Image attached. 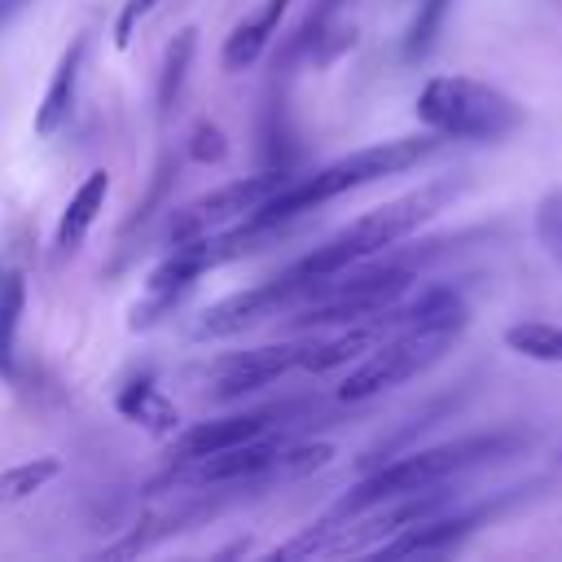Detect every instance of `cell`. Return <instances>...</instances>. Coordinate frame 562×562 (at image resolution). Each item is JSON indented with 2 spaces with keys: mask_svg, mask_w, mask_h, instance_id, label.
<instances>
[{
  "mask_svg": "<svg viewBox=\"0 0 562 562\" xmlns=\"http://www.w3.org/2000/svg\"><path fill=\"white\" fill-rule=\"evenodd\" d=\"M400 321L391 334H382L364 356L360 364L342 378L338 386V400L347 404H360V400H373L391 386H404L408 378L426 373L430 364H439L448 356V347L461 338L470 312H465V299L448 285H435L417 299H400Z\"/></svg>",
  "mask_w": 562,
  "mask_h": 562,
  "instance_id": "cell-1",
  "label": "cell"
},
{
  "mask_svg": "<svg viewBox=\"0 0 562 562\" xmlns=\"http://www.w3.org/2000/svg\"><path fill=\"white\" fill-rule=\"evenodd\" d=\"M443 136L426 132V136H395V140H378V145H364V149H351L334 162H325L321 171L312 176H290L259 211L246 215V224L255 228H268V233H281L290 220L351 193V189H364L373 180H386V176H400V171H413L417 162H426L435 149H439Z\"/></svg>",
  "mask_w": 562,
  "mask_h": 562,
  "instance_id": "cell-2",
  "label": "cell"
},
{
  "mask_svg": "<svg viewBox=\"0 0 562 562\" xmlns=\"http://www.w3.org/2000/svg\"><path fill=\"white\" fill-rule=\"evenodd\" d=\"M457 189H461L457 180H430V184H422V189H413V193H404V198H391V202H382V206L356 215L347 228H338L334 237H325L316 250H307L303 259H294L285 272L299 277L303 290H307V299H312L321 281L338 277V272L351 268V263H364V259H373V255H386L391 246H400L404 237H413L426 220H435V215L448 206V198H452ZM307 299H303V303H307Z\"/></svg>",
  "mask_w": 562,
  "mask_h": 562,
  "instance_id": "cell-3",
  "label": "cell"
},
{
  "mask_svg": "<svg viewBox=\"0 0 562 562\" xmlns=\"http://www.w3.org/2000/svg\"><path fill=\"white\" fill-rule=\"evenodd\" d=\"M514 448H518L514 435H465V439H448V443H435V448H417V452L391 457V461L373 465L329 514H334V518H351V514L373 509V505H382V501L439 487V483H448L452 474L474 470V465H487V461H496V457H505V452H514Z\"/></svg>",
  "mask_w": 562,
  "mask_h": 562,
  "instance_id": "cell-4",
  "label": "cell"
},
{
  "mask_svg": "<svg viewBox=\"0 0 562 562\" xmlns=\"http://www.w3.org/2000/svg\"><path fill=\"white\" fill-rule=\"evenodd\" d=\"M417 119L426 132L448 140H505L527 123V110L470 75H435L417 92Z\"/></svg>",
  "mask_w": 562,
  "mask_h": 562,
  "instance_id": "cell-5",
  "label": "cell"
},
{
  "mask_svg": "<svg viewBox=\"0 0 562 562\" xmlns=\"http://www.w3.org/2000/svg\"><path fill=\"white\" fill-rule=\"evenodd\" d=\"M294 171L290 167H263L259 176H241V180H228L202 198H193L189 206H180L167 224V241H189V237H202V233H215V228H228L237 220H246L250 211H259Z\"/></svg>",
  "mask_w": 562,
  "mask_h": 562,
  "instance_id": "cell-6",
  "label": "cell"
},
{
  "mask_svg": "<svg viewBox=\"0 0 562 562\" xmlns=\"http://www.w3.org/2000/svg\"><path fill=\"white\" fill-rule=\"evenodd\" d=\"M303 299H307L303 281L290 277V272H277V277H268V281H259V285H250V290H237V294L215 299V303L193 321V338L215 342V338L246 334L250 325H259V321L285 312V307H299Z\"/></svg>",
  "mask_w": 562,
  "mask_h": 562,
  "instance_id": "cell-7",
  "label": "cell"
},
{
  "mask_svg": "<svg viewBox=\"0 0 562 562\" xmlns=\"http://www.w3.org/2000/svg\"><path fill=\"white\" fill-rule=\"evenodd\" d=\"M215 268V259H211V250H206V237H189V241H171V255L145 277V290H140V299L132 303V329H149V325H158L162 316H171L184 299H189V290L202 281V272H211Z\"/></svg>",
  "mask_w": 562,
  "mask_h": 562,
  "instance_id": "cell-8",
  "label": "cell"
},
{
  "mask_svg": "<svg viewBox=\"0 0 562 562\" xmlns=\"http://www.w3.org/2000/svg\"><path fill=\"white\" fill-rule=\"evenodd\" d=\"M281 452H285L281 439L255 435L246 443H233V448H220V452H206V457L171 465V479H184V483H198V487H228V483L281 474Z\"/></svg>",
  "mask_w": 562,
  "mask_h": 562,
  "instance_id": "cell-9",
  "label": "cell"
},
{
  "mask_svg": "<svg viewBox=\"0 0 562 562\" xmlns=\"http://www.w3.org/2000/svg\"><path fill=\"white\" fill-rule=\"evenodd\" d=\"M294 413V404H268V408H246V413H228V417H211V422H193L184 430H176L171 439V465L246 443L255 435H268L277 422H285Z\"/></svg>",
  "mask_w": 562,
  "mask_h": 562,
  "instance_id": "cell-10",
  "label": "cell"
},
{
  "mask_svg": "<svg viewBox=\"0 0 562 562\" xmlns=\"http://www.w3.org/2000/svg\"><path fill=\"white\" fill-rule=\"evenodd\" d=\"M303 360V342H268V347H250V351H233L215 364L211 378V400L228 404L241 400L259 386H272L277 378H285L290 369H299Z\"/></svg>",
  "mask_w": 562,
  "mask_h": 562,
  "instance_id": "cell-11",
  "label": "cell"
},
{
  "mask_svg": "<svg viewBox=\"0 0 562 562\" xmlns=\"http://www.w3.org/2000/svg\"><path fill=\"white\" fill-rule=\"evenodd\" d=\"M83 57H88V35H75V40L61 48L57 66H53V79H48V88H44V101L35 105V136H53V132L70 119L75 97H79Z\"/></svg>",
  "mask_w": 562,
  "mask_h": 562,
  "instance_id": "cell-12",
  "label": "cell"
},
{
  "mask_svg": "<svg viewBox=\"0 0 562 562\" xmlns=\"http://www.w3.org/2000/svg\"><path fill=\"white\" fill-rule=\"evenodd\" d=\"M105 198H110V171L105 167H92L83 176V184L70 193L61 220H57V233H53V250L57 255H75L88 237V228L97 224V215L105 211Z\"/></svg>",
  "mask_w": 562,
  "mask_h": 562,
  "instance_id": "cell-13",
  "label": "cell"
},
{
  "mask_svg": "<svg viewBox=\"0 0 562 562\" xmlns=\"http://www.w3.org/2000/svg\"><path fill=\"white\" fill-rule=\"evenodd\" d=\"M290 0H259L224 40V70H246L259 61V53L268 48V40L277 35L281 18H285Z\"/></svg>",
  "mask_w": 562,
  "mask_h": 562,
  "instance_id": "cell-14",
  "label": "cell"
},
{
  "mask_svg": "<svg viewBox=\"0 0 562 562\" xmlns=\"http://www.w3.org/2000/svg\"><path fill=\"white\" fill-rule=\"evenodd\" d=\"M114 408H119L127 422L145 426L149 435H176V430H180V413H176V404L162 395V386H154V378H132V382L114 395Z\"/></svg>",
  "mask_w": 562,
  "mask_h": 562,
  "instance_id": "cell-15",
  "label": "cell"
},
{
  "mask_svg": "<svg viewBox=\"0 0 562 562\" xmlns=\"http://www.w3.org/2000/svg\"><path fill=\"white\" fill-rule=\"evenodd\" d=\"M22 312H26V277L18 268H0V378H13Z\"/></svg>",
  "mask_w": 562,
  "mask_h": 562,
  "instance_id": "cell-16",
  "label": "cell"
},
{
  "mask_svg": "<svg viewBox=\"0 0 562 562\" xmlns=\"http://www.w3.org/2000/svg\"><path fill=\"white\" fill-rule=\"evenodd\" d=\"M193 53H198V31H193V26H184V31L167 44V53H162V70H158V114H162V119H167V114L176 110V101H180V88H184V79H189Z\"/></svg>",
  "mask_w": 562,
  "mask_h": 562,
  "instance_id": "cell-17",
  "label": "cell"
},
{
  "mask_svg": "<svg viewBox=\"0 0 562 562\" xmlns=\"http://www.w3.org/2000/svg\"><path fill=\"white\" fill-rule=\"evenodd\" d=\"M505 347L536 364H562V325L553 321H518L505 329Z\"/></svg>",
  "mask_w": 562,
  "mask_h": 562,
  "instance_id": "cell-18",
  "label": "cell"
},
{
  "mask_svg": "<svg viewBox=\"0 0 562 562\" xmlns=\"http://www.w3.org/2000/svg\"><path fill=\"white\" fill-rule=\"evenodd\" d=\"M57 474H61V461L57 457H31V461H18V465L0 470V505H18V501L35 496Z\"/></svg>",
  "mask_w": 562,
  "mask_h": 562,
  "instance_id": "cell-19",
  "label": "cell"
},
{
  "mask_svg": "<svg viewBox=\"0 0 562 562\" xmlns=\"http://www.w3.org/2000/svg\"><path fill=\"white\" fill-rule=\"evenodd\" d=\"M448 4H452V0H422V4H417L413 22H408V31H404V61H422V57H430V48L439 44Z\"/></svg>",
  "mask_w": 562,
  "mask_h": 562,
  "instance_id": "cell-20",
  "label": "cell"
},
{
  "mask_svg": "<svg viewBox=\"0 0 562 562\" xmlns=\"http://www.w3.org/2000/svg\"><path fill=\"white\" fill-rule=\"evenodd\" d=\"M536 233H540L549 259L562 268V189H553V193L540 198V206H536Z\"/></svg>",
  "mask_w": 562,
  "mask_h": 562,
  "instance_id": "cell-21",
  "label": "cell"
},
{
  "mask_svg": "<svg viewBox=\"0 0 562 562\" xmlns=\"http://www.w3.org/2000/svg\"><path fill=\"white\" fill-rule=\"evenodd\" d=\"M189 158L193 162H224L228 158V140H224V132L215 127V123H198L193 132H189Z\"/></svg>",
  "mask_w": 562,
  "mask_h": 562,
  "instance_id": "cell-22",
  "label": "cell"
},
{
  "mask_svg": "<svg viewBox=\"0 0 562 562\" xmlns=\"http://www.w3.org/2000/svg\"><path fill=\"white\" fill-rule=\"evenodd\" d=\"M167 184H171V162H162V167H158V176H154V184H149V193H145V202H140V206H136V211L127 215V224H123V233H136V228H140V224H145V220L154 215V206H158V202L167 198Z\"/></svg>",
  "mask_w": 562,
  "mask_h": 562,
  "instance_id": "cell-23",
  "label": "cell"
},
{
  "mask_svg": "<svg viewBox=\"0 0 562 562\" xmlns=\"http://www.w3.org/2000/svg\"><path fill=\"white\" fill-rule=\"evenodd\" d=\"M154 4H158V0H127V4L119 9V18H114V44H119V48H127V40H132L136 22H140Z\"/></svg>",
  "mask_w": 562,
  "mask_h": 562,
  "instance_id": "cell-24",
  "label": "cell"
},
{
  "mask_svg": "<svg viewBox=\"0 0 562 562\" xmlns=\"http://www.w3.org/2000/svg\"><path fill=\"white\" fill-rule=\"evenodd\" d=\"M26 4H31V0H0V31H4V26H9Z\"/></svg>",
  "mask_w": 562,
  "mask_h": 562,
  "instance_id": "cell-25",
  "label": "cell"
}]
</instances>
